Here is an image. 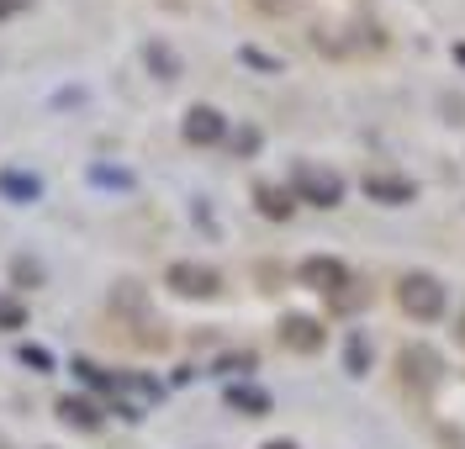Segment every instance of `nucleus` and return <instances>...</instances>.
<instances>
[{
	"instance_id": "0eeeda50",
	"label": "nucleus",
	"mask_w": 465,
	"mask_h": 449,
	"mask_svg": "<svg viewBox=\"0 0 465 449\" xmlns=\"http://www.w3.org/2000/svg\"><path fill=\"white\" fill-rule=\"evenodd\" d=\"M322 338H328V333H322L318 317H307V312H286V317H281V344H286L291 355H318Z\"/></svg>"
},
{
	"instance_id": "f03ea898",
	"label": "nucleus",
	"mask_w": 465,
	"mask_h": 449,
	"mask_svg": "<svg viewBox=\"0 0 465 449\" xmlns=\"http://www.w3.org/2000/svg\"><path fill=\"white\" fill-rule=\"evenodd\" d=\"M397 307L412 323H434V317H444V286L434 275H423V269H407L397 280Z\"/></svg>"
},
{
	"instance_id": "4468645a",
	"label": "nucleus",
	"mask_w": 465,
	"mask_h": 449,
	"mask_svg": "<svg viewBox=\"0 0 465 449\" xmlns=\"http://www.w3.org/2000/svg\"><path fill=\"white\" fill-rule=\"evenodd\" d=\"M143 59H148V69H153L159 80H180V59H174V48H170V43H148V48H143Z\"/></svg>"
},
{
	"instance_id": "f3484780",
	"label": "nucleus",
	"mask_w": 465,
	"mask_h": 449,
	"mask_svg": "<svg viewBox=\"0 0 465 449\" xmlns=\"http://www.w3.org/2000/svg\"><path fill=\"white\" fill-rule=\"evenodd\" d=\"M0 328L5 333H16V328H27V307L11 297V291H0Z\"/></svg>"
},
{
	"instance_id": "dca6fc26",
	"label": "nucleus",
	"mask_w": 465,
	"mask_h": 449,
	"mask_svg": "<svg viewBox=\"0 0 465 449\" xmlns=\"http://www.w3.org/2000/svg\"><path fill=\"white\" fill-rule=\"evenodd\" d=\"M74 376H80L85 386H95V391H112V396H116V376H106V370H101L95 359H74Z\"/></svg>"
},
{
	"instance_id": "7ed1b4c3",
	"label": "nucleus",
	"mask_w": 465,
	"mask_h": 449,
	"mask_svg": "<svg viewBox=\"0 0 465 449\" xmlns=\"http://www.w3.org/2000/svg\"><path fill=\"white\" fill-rule=\"evenodd\" d=\"M164 286H170L174 297H191V301H212L223 291V275L212 265H196V259H174L164 269Z\"/></svg>"
},
{
	"instance_id": "6e6552de",
	"label": "nucleus",
	"mask_w": 465,
	"mask_h": 449,
	"mask_svg": "<svg viewBox=\"0 0 465 449\" xmlns=\"http://www.w3.org/2000/svg\"><path fill=\"white\" fill-rule=\"evenodd\" d=\"M365 196L381 201V207H407V201H418V185H412L407 175H386V170H376V175H365Z\"/></svg>"
},
{
	"instance_id": "1a4fd4ad",
	"label": "nucleus",
	"mask_w": 465,
	"mask_h": 449,
	"mask_svg": "<svg viewBox=\"0 0 465 449\" xmlns=\"http://www.w3.org/2000/svg\"><path fill=\"white\" fill-rule=\"evenodd\" d=\"M223 402H228L232 413H243V418H264V413H270V391L249 386V381H232V386L223 391Z\"/></svg>"
},
{
	"instance_id": "9b49d317",
	"label": "nucleus",
	"mask_w": 465,
	"mask_h": 449,
	"mask_svg": "<svg viewBox=\"0 0 465 449\" xmlns=\"http://www.w3.org/2000/svg\"><path fill=\"white\" fill-rule=\"evenodd\" d=\"M58 418L69 423V428H101V407L90 402V396H58Z\"/></svg>"
},
{
	"instance_id": "aec40b11",
	"label": "nucleus",
	"mask_w": 465,
	"mask_h": 449,
	"mask_svg": "<svg viewBox=\"0 0 465 449\" xmlns=\"http://www.w3.org/2000/svg\"><path fill=\"white\" fill-rule=\"evenodd\" d=\"M254 365H260V359L249 355V349H243V355H223L217 359V376H238V370H254Z\"/></svg>"
},
{
	"instance_id": "9d476101",
	"label": "nucleus",
	"mask_w": 465,
	"mask_h": 449,
	"mask_svg": "<svg viewBox=\"0 0 465 449\" xmlns=\"http://www.w3.org/2000/svg\"><path fill=\"white\" fill-rule=\"evenodd\" d=\"M0 196H5L11 207H27V201L43 196V180L27 175V170H0Z\"/></svg>"
},
{
	"instance_id": "39448f33",
	"label": "nucleus",
	"mask_w": 465,
	"mask_h": 449,
	"mask_svg": "<svg viewBox=\"0 0 465 449\" xmlns=\"http://www.w3.org/2000/svg\"><path fill=\"white\" fill-rule=\"evenodd\" d=\"M296 280L312 286V291H322V297H344L349 269H344V259H333V254H312V259H302Z\"/></svg>"
},
{
	"instance_id": "20e7f679",
	"label": "nucleus",
	"mask_w": 465,
	"mask_h": 449,
	"mask_svg": "<svg viewBox=\"0 0 465 449\" xmlns=\"http://www.w3.org/2000/svg\"><path fill=\"white\" fill-rule=\"evenodd\" d=\"M397 370H402V386L412 396H429L439 386V376H444V359L429 349V344H407L402 355H397Z\"/></svg>"
},
{
	"instance_id": "f8f14e48",
	"label": "nucleus",
	"mask_w": 465,
	"mask_h": 449,
	"mask_svg": "<svg viewBox=\"0 0 465 449\" xmlns=\"http://www.w3.org/2000/svg\"><path fill=\"white\" fill-rule=\"evenodd\" d=\"M254 207H260L270 222H286L291 211H296V196L281 190V185H254Z\"/></svg>"
},
{
	"instance_id": "a878e982",
	"label": "nucleus",
	"mask_w": 465,
	"mask_h": 449,
	"mask_svg": "<svg viewBox=\"0 0 465 449\" xmlns=\"http://www.w3.org/2000/svg\"><path fill=\"white\" fill-rule=\"evenodd\" d=\"M455 338H460V344H465V312H460V323H455Z\"/></svg>"
},
{
	"instance_id": "393cba45",
	"label": "nucleus",
	"mask_w": 465,
	"mask_h": 449,
	"mask_svg": "<svg viewBox=\"0 0 465 449\" xmlns=\"http://www.w3.org/2000/svg\"><path fill=\"white\" fill-rule=\"evenodd\" d=\"M455 63H460V69H465V43H455Z\"/></svg>"
},
{
	"instance_id": "5701e85b",
	"label": "nucleus",
	"mask_w": 465,
	"mask_h": 449,
	"mask_svg": "<svg viewBox=\"0 0 465 449\" xmlns=\"http://www.w3.org/2000/svg\"><path fill=\"white\" fill-rule=\"evenodd\" d=\"M16 11H27V0H0V22H5V16H16Z\"/></svg>"
},
{
	"instance_id": "a211bd4d",
	"label": "nucleus",
	"mask_w": 465,
	"mask_h": 449,
	"mask_svg": "<svg viewBox=\"0 0 465 449\" xmlns=\"http://www.w3.org/2000/svg\"><path fill=\"white\" fill-rule=\"evenodd\" d=\"M16 359H22L27 370H37V376H48V370H54V355H48L43 344H22V349H16Z\"/></svg>"
},
{
	"instance_id": "b1692460",
	"label": "nucleus",
	"mask_w": 465,
	"mask_h": 449,
	"mask_svg": "<svg viewBox=\"0 0 465 449\" xmlns=\"http://www.w3.org/2000/svg\"><path fill=\"white\" fill-rule=\"evenodd\" d=\"M264 449H302V444H291V439H270Z\"/></svg>"
},
{
	"instance_id": "6ab92c4d",
	"label": "nucleus",
	"mask_w": 465,
	"mask_h": 449,
	"mask_svg": "<svg viewBox=\"0 0 465 449\" xmlns=\"http://www.w3.org/2000/svg\"><path fill=\"white\" fill-rule=\"evenodd\" d=\"M238 59L249 63V69H264V74H281V69H286L275 54H260V48H238Z\"/></svg>"
},
{
	"instance_id": "f257e3e1",
	"label": "nucleus",
	"mask_w": 465,
	"mask_h": 449,
	"mask_svg": "<svg viewBox=\"0 0 465 449\" xmlns=\"http://www.w3.org/2000/svg\"><path fill=\"white\" fill-rule=\"evenodd\" d=\"M344 175L333 170V164H318V159H296L291 164V196L296 201H307V207H339L344 201Z\"/></svg>"
},
{
	"instance_id": "423d86ee",
	"label": "nucleus",
	"mask_w": 465,
	"mask_h": 449,
	"mask_svg": "<svg viewBox=\"0 0 465 449\" xmlns=\"http://www.w3.org/2000/svg\"><path fill=\"white\" fill-rule=\"evenodd\" d=\"M180 132H185V143L191 149H212V143H223V132H228V117L217 112V106H191L185 112V122H180Z\"/></svg>"
},
{
	"instance_id": "4be33fe9",
	"label": "nucleus",
	"mask_w": 465,
	"mask_h": 449,
	"mask_svg": "<svg viewBox=\"0 0 465 449\" xmlns=\"http://www.w3.org/2000/svg\"><path fill=\"white\" fill-rule=\"evenodd\" d=\"M232 143H238V153H254V149H260V132H254V127H243Z\"/></svg>"
},
{
	"instance_id": "ddd939ff",
	"label": "nucleus",
	"mask_w": 465,
	"mask_h": 449,
	"mask_svg": "<svg viewBox=\"0 0 465 449\" xmlns=\"http://www.w3.org/2000/svg\"><path fill=\"white\" fill-rule=\"evenodd\" d=\"M344 370L349 376H371V338L360 328H349V338H344Z\"/></svg>"
},
{
	"instance_id": "412c9836",
	"label": "nucleus",
	"mask_w": 465,
	"mask_h": 449,
	"mask_svg": "<svg viewBox=\"0 0 465 449\" xmlns=\"http://www.w3.org/2000/svg\"><path fill=\"white\" fill-rule=\"evenodd\" d=\"M11 275H16L22 286H37V280H43V265H32V259H16V265H11Z\"/></svg>"
},
{
	"instance_id": "2eb2a0df",
	"label": "nucleus",
	"mask_w": 465,
	"mask_h": 449,
	"mask_svg": "<svg viewBox=\"0 0 465 449\" xmlns=\"http://www.w3.org/2000/svg\"><path fill=\"white\" fill-rule=\"evenodd\" d=\"M90 185H106V190H133L138 180H133V170H112V164H90Z\"/></svg>"
}]
</instances>
